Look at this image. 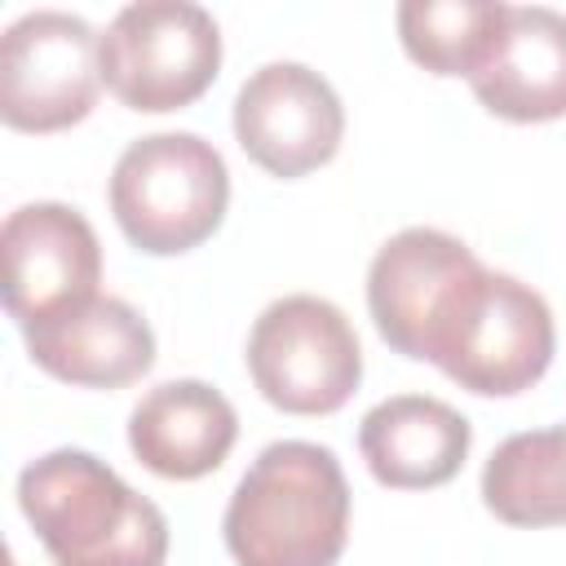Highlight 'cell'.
I'll use <instances>...</instances> for the list:
<instances>
[{"instance_id": "1", "label": "cell", "mask_w": 566, "mask_h": 566, "mask_svg": "<svg viewBox=\"0 0 566 566\" xmlns=\"http://www.w3.org/2000/svg\"><path fill=\"white\" fill-rule=\"evenodd\" d=\"M553 349L557 327L548 301L531 283L469 256L438 292L420 327L416 363H433L478 398H513L548 371Z\"/></svg>"}, {"instance_id": "2", "label": "cell", "mask_w": 566, "mask_h": 566, "mask_svg": "<svg viewBox=\"0 0 566 566\" xmlns=\"http://www.w3.org/2000/svg\"><path fill=\"white\" fill-rule=\"evenodd\" d=\"M234 566H336L349 539V482L318 442H270L239 478L226 517Z\"/></svg>"}, {"instance_id": "3", "label": "cell", "mask_w": 566, "mask_h": 566, "mask_svg": "<svg viewBox=\"0 0 566 566\" xmlns=\"http://www.w3.org/2000/svg\"><path fill=\"white\" fill-rule=\"evenodd\" d=\"M18 509L53 566H164L168 517L106 460L57 447L18 473Z\"/></svg>"}, {"instance_id": "4", "label": "cell", "mask_w": 566, "mask_h": 566, "mask_svg": "<svg viewBox=\"0 0 566 566\" xmlns=\"http://www.w3.org/2000/svg\"><path fill=\"white\" fill-rule=\"evenodd\" d=\"M111 217L150 256H181L217 234L230 208V168L199 133H150L111 168Z\"/></svg>"}, {"instance_id": "5", "label": "cell", "mask_w": 566, "mask_h": 566, "mask_svg": "<svg viewBox=\"0 0 566 566\" xmlns=\"http://www.w3.org/2000/svg\"><path fill=\"white\" fill-rule=\"evenodd\" d=\"M256 394L287 416H332L363 380V345L340 305L314 292L270 301L243 349Z\"/></svg>"}, {"instance_id": "6", "label": "cell", "mask_w": 566, "mask_h": 566, "mask_svg": "<svg viewBox=\"0 0 566 566\" xmlns=\"http://www.w3.org/2000/svg\"><path fill=\"white\" fill-rule=\"evenodd\" d=\"M221 71V27L190 0L124 4L102 31V84L142 115L199 102Z\"/></svg>"}, {"instance_id": "7", "label": "cell", "mask_w": 566, "mask_h": 566, "mask_svg": "<svg viewBox=\"0 0 566 566\" xmlns=\"http://www.w3.org/2000/svg\"><path fill=\"white\" fill-rule=\"evenodd\" d=\"M102 35L62 9H31L0 35V119L13 133H62L97 106Z\"/></svg>"}, {"instance_id": "8", "label": "cell", "mask_w": 566, "mask_h": 566, "mask_svg": "<svg viewBox=\"0 0 566 566\" xmlns=\"http://www.w3.org/2000/svg\"><path fill=\"white\" fill-rule=\"evenodd\" d=\"M230 124L239 150L256 168L296 181L340 150L345 106L305 62H265L239 84Z\"/></svg>"}, {"instance_id": "9", "label": "cell", "mask_w": 566, "mask_h": 566, "mask_svg": "<svg viewBox=\"0 0 566 566\" xmlns=\"http://www.w3.org/2000/svg\"><path fill=\"white\" fill-rule=\"evenodd\" d=\"M4 310L27 332L97 296L102 243L71 203H22L0 226Z\"/></svg>"}, {"instance_id": "10", "label": "cell", "mask_w": 566, "mask_h": 566, "mask_svg": "<svg viewBox=\"0 0 566 566\" xmlns=\"http://www.w3.org/2000/svg\"><path fill=\"white\" fill-rule=\"evenodd\" d=\"M22 336L40 371L80 389H124L155 367V332L142 310L102 292Z\"/></svg>"}, {"instance_id": "11", "label": "cell", "mask_w": 566, "mask_h": 566, "mask_svg": "<svg viewBox=\"0 0 566 566\" xmlns=\"http://www.w3.org/2000/svg\"><path fill=\"white\" fill-rule=\"evenodd\" d=\"M473 97L509 124H548L566 115V13L509 4L486 62L473 71Z\"/></svg>"}, {"instance_id": "12", "label": "cell", "mask_w": 566, "mask_h": 566, "mask_svg": "<svg viewBox=\"0 0 566 566\" xmlns=\"http://www.w3.org/2000/svg\"><path fill=\"white\" fill-rule=\"evenodd\" d=\"M239 438V416L208 380H164L128 411V447L137 464L168 482H195L226 464Z\"/></svg>"}, {"instance_id": "13", "label": "cell", "mask_w": 566, "mask_h": 566, "mask_svg": "<svg viewBox=\"0 0 566 566\" xmlns=\"http://www.w3.org/2000/svg\"><path fill=\"white\" fill-rule=\"evenodd\" d=\"M473 447V424L442 398L394 394L358 424L367 473L389 491H429L451 482Z\"/></svg>"}, {"instance_id": "14", "label": "cell", "mask_w": 566, "mask_h": 566, "mask_svg": "<svg viewBox=\"0 0 566 566\" xmlns=\"http://www.w3.org/2000/svg\"><path fill=\"white\" fill-rule=\"evenodd\" d=\"M469 256L473 248L464 239L433 226H407L376 248L367 265V314L394 354L416 358L420 327L438 292L451 283V274Z\"/></svg>"}, {"instance_id": "15", "label": "cell", "mask_w": 566, "mask_h": 566, "mask_svg": "<svg viewBox=\"0 0 566 566\" xmlns=\"http://www.w3.org/2000/svg\"><path fill=\"white\" fill-rule=\"evenodd\" d=\"M482 504L504 526H566V420L504 438L482 464Z\"/></svg>"}, {"instance_id": "16", "label": "cell", "mask_w": 566, "mask_h": 566, "mask_svg": "<svg viewBox=\"0 0 566 566\" xmlns=\"http://www.w3.org/2000/svg\"><path fill=\"white\" fill-rule=\"evenodd\" d=\"M509 4L504 0H402L398 4V40L416 66L442 80H473V71L486 62L500 22Z\"/></svg>"}, {"instance_id": "17", "label": "cell", "mask_w": 566, "mask_h": 566, "mask_svg": "<svg viewBox=\"0 0 566 566\" xmlns=\"http://www.w3.org/2000/svg\"><path fill=\"white\" fill-rule=\"evenodd\" d=\"M4 566H18V562H13V553H4Z\"/></svg>"}]
</instances>
